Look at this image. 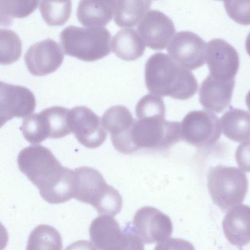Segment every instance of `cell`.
Instances as JSON below:
<instances>
[{"instance_id": "25", "label": "cell", "mask_w": 250, "mask_h": 250, "mask_svg": "<svg viewBox=\"0 0 250 250\" xmlns=\"http://www.w3.org/2000/svg\"><path fill=\"white\" fill-rule=\"evenodd\" d=\"M39 0H0V20L2 26H10L15 18H25L37 7Z\"/></svg>"}, {"instance_id": "18", "label": "cell", "mask_w": 250, "mask_h": 250, "mask_svg": "<svg viewBox=\"0 0 250 250\" xmlns=\"http://www.w3.org/2000/svg\"><path fill=\"white\" fill-rule=\"evenodd\" d=\"M115 10V0H80L77 17L84 26L103 27L111 21Z\"/></svg>"}, {"instance_id": "1", "label": "cell", "mask_w": 250, "mask_h": 250, "mask_svg": "<svg viewBox=\"0 0 250 250\" xmlns=\"http://www.w3.org/2000/svg\"><path fill=\"white\" fill-rule=\"evenodd\" d=\"M17 163L45 201L57 204L74 197V169L63 167L48 148L38 145L26 147L19 153Z\"/></svg>"}, {"instance_id": "17", "label": "cell", "mask_w": 250, "mask_h": 250, "mask_svg": "<svg viewBox=\"0 0 250 250\" xmlns=\"http://www.w3.org/2000/svg\"><path fill=\"white\" fill-rule=\"evenodd\" d=\"M224 234L231 244L242 247L250 243V207L238 205L230 209L222 222Z\"/></svg>"}, {"instance_id": "24", "label": "cell", "mask_w": 250, "mask_h": 250, "mask_svg": "<svg viewBox=\"0 0 250 250\" xmlns=\"http://www.w3.org/2000/svg\"><path fill=\"white\" fill-rule=\"evenodd\" d=\"M21 130L24 138L31 144H38L49 138L50 129L48 119L43 110L25 118Z\"/></svg>"}, {"instance_id": "26", "label": "cell", "mask_w": 250, "mask_h": 250, "mask_svg": "<svg viewBox=\"0 0 250 250\" xmlns=\"http://www.w3.org/2000/svg\"><path fill=\"white\" fill-rule=\"evenodd\" d=\"M0 42V62L1 64H9L20 58L21 54V42L15 32L10 29H1Z\"/></svg>"}, {"instance_id": "16", "label": "cell", "mask_w": 250, "mask_h": 250, "mask_svg": "<svg viewBox=\"0 0 250 250\" xmlns=\"http://www.w3.org/2000/svg\"><path fill=\"white\" fill-rule=\"evenodd\" d=\"M234 85V79H218L209 74L200 88V104L207 110L222 112L230 103Z\"/></svg>"}, {"instance_id": "30", "label": "cell", "mask_w": 250, "mask_h": 250, "mask_svg": "<svg viewBox=\"0 0 250 250\" xmlns=\"http://www.w3.org/2000/svg\"><path fill=\"white\" fill-rule=\"evenodd\" d=\"M245 46H246V51L249 54V55L250 56V32L249 33L246 40V43H245Z\"/></svg>"}, {"instance_id": "23", "label": "cell", "mask_w": 250, "mask_h": 250, "mask_svg": "<svg viewBox=\"0 0 250 250\" xmlns=\"http://www.w3.org/2000/svg\"><path fill=\"white\" fill-rule=\"evenodd\" d=\"M40 10L44 21L50 26L64 24L71 12V0H40Z\"/></svg>"}, {"instance_id": "21", "label": "cell", "mask_w": 250, "mask_h": 250, "mask_svg": "<svg viewBox=\"0 0 250 250\" xmlns=\"http://www.w3.org/2000/svg\"><path fill=\"white\" fill-rule=\"evenodd\" d=\"M152 0H116L114 22L122 27H133L151 5Z\"/></svg>"}, {"instance_id": "2", "label": "cell", "mask_w": 250, "mask_h": 250, "mask_svg": "<svg viewBox=\"0 0 250 250\" xmlns=\"http://www.w3.org/2000/svg\"><path fill=\"white\" fill-rule=\"evenodd\" d=\"M145 79L146 87L151 94L177 100L192 97L198 88V82L190 71L162 52L153 54L147 60Z\"/></svg>"}, {"instance_id": "15", "label": "cell", "mask_w": 250, "mask_h": 250, "mask_svg": "<svg viewBox=\"0 0 250 250\" xmlns=\"http://www.w3.org/2000/svg\"><path fill=\"white\" fill-rule=\"evenodd\" d=\"M63 60L62 51L53 40L47 39L31 45L27 50L24 61L30 73L44 76L55 71Z\"/></svg>"}, {"instance_id": "4", "label": "cell", "mask_w": 250, "mask_h": 250, "mask_svg": "<svg viewBox=\"0 0 250 250\" xmlns=\"http://www.w3.org/2000/svg\"><path fill=\"white\" fill-rule=\"evenodd\" d=\"M111 37L109 31L104 27L70 25L61 32L60 40L65 54L92 62L110 53Z\"/></svg>"}, {"instance_id": "20", "label": "cell", "mask_w": 250, "mask_h": 250, "mask_svg": "<svg viewBox=\"0 0 250 250\" xmlns=\"http://www.w3.org/2000/svg\"><path fill=\"white\" fill-rule=\"evenodd\" d=\"M224 135L235 142L250 139V113L244 110L231 108L221 118Z\"/></svg>"}, {"instance_id": "27", "label": "cell", "mask_w": 250, "mask_h": 250, "mask_svg": "<svg viewBox=\"0 0 250 250\" xmlns=\"http://www.w3.org/2000/svg\"><path fill=\"white\" fill-rule=\"evenodd\" d=\"M43 110L50 125L49 138H61L71 133L68 121L69 110L63 107L54 106Z\"/></svg>"}, {"instance_id": "8", "label": "cell", "mask_w": 250, "mask_h": 250, "mask_svg": "<svg viewBox=\"0 0 250 250\" xmlns=\"http://www.w3.org/2000/svg\"><path fill=\"white\" fill-rule=\"evenodd\" d=\"M181 134L182 140L196 147L213 145L221 134L219 118L208 111H191L183 119Z\"/></svg>"}, {"instance_id": "7", "label": "cell", "mask_w": 250, "mask_h": 250, "mask_svg": "<svg viewBox=\"0 0 250 250\" xmlns=\"http://www.w3.org/2000/svg\"><path fill=\"white\" fill-rule=\"evenodd\" d=\"M89 233L96 249L101 250H143L144 243L135 233H124L113 216L101 215L91 222Z\"/></svg>"}, {"instance_id": "10", "label": "cell", "mask_w": 250, "mask_h": 250, "mask_svg": "<svg viewBox=\"0 0 250 250\" xmlns=\"http://www.w3.org/2000/svg\"><path fill=\"white\" fill-rule=\"evenodd\" d=\"M167 51L180 66L193 70L206 61V43L196 34L188 31L177 33L169 42Z\"/></svg>"}, {"instance_id": "12", "label": "cell", "mask_w": 250, "mask_h": 250, "mask_svg": "<svg viewBox=\"0 0 250 250\" xmlns=\"http://www.w3.org/2000/svg\"><path fill=\"white\" fill-rule=\"evenodd\" d=\"M0 126L14 117L23 118L33 112L36 102L25 87L0 83Z\"/></svg>"}, {"instance_id": "3", "label": "cell", "mask_w": 250, "mask_h": 250, "mask_svg": "<svg viewBox=\"0 0 250 250\" xmlns=\"http://www.w3.org/2000/svg\"><path fill=\"white\" fill-rule=\"evenodd\" d=\"M74 170V197L77 200L91 205L101 215L114 216L123 206L118 190L108 185L97 169L82 167Z\"/></svg>"}, {"instance_id": "32", "label": "cell", "mask_w": 250, "mask_h": 250, "mask_svg": "<svg viewBox=\"0 0 250 250\" xmlns=\"http://www.w3.org/2000/svg\"></svg>"}, {"instance_id": "31", "label": "cell", "mask_w": 250, "mask_h": 250, "mask_svg": "<svg viewBox=\"0 0 250 250\" xmlns=\"http://www.w3.org/2000/svg\"><path fill=\"white\" fill-rule=\"evenodd\" d=\"M246 103L249 110L250 111V90H249L246 96Z\"/></svg>"}, {"instance_id": "5", "label": "cell", "mask_w": 250, "mask_h": 250, "mask_svg": "<svg viewBox=\"0 0 250 250\" xmlns=\"http://www.w3.org/2000/svg\"><path fill=\"white\" fill-rule=\"evenodd\" d=\"M130 153L140 148H167L181 140V123L168 121L165 116L136 120L127 134Z\"/></svg>"}, {"instance_id": "22", "label": "cell", "mask_w": 250, "mask_h": 250, "mask_svg": "<svg viewBox=\"0 0 250 250\" xmlns=\"http://www.w3.org/2000/svg\"><path fill=\"white\" fill-rule=\"evenodd\" d=\"M62 247V237L57 230L49 225L41 224L30 234L26 249L60 250Z\"/></svg>"}, {"instance_id": "29", "label": "cell", "mask_w": 250, "mask_h": 250, "mask_svg": "<svg viewBox=\"0 0 250 250\" xmlns=\"http://www.w3.org/2000/svg\"><path fill=\"white\" fill-rule=\"evenodd\" d=\"M235 159L242 170L250 172V140L239 145L235 152Z\"/></svg>"}, {"instance_id": "13", "label": "cell", "mask_w": 250, "mask_h": 250, "mask_svg": "<svg viewBox=\"0 0 250 250\" xmlns=\"http://www.w3.org/2000/svg\"><path fill=\"white\" fill-rule=\"evenodd\" d=\"M206 60L209 75L221 79H234L240 65L237 51L222 39H214L208 43Z\"/></svg>"}, {"instance_id": "9", "label": "cell", "mask_w": 250, "mask_h": 250, "mask_svg": "<svg viewBox=\"0 0 250 250\" xmlns=\"http://www.w3.org/2000/svg\"><path fill=\"white\" fill-rule=\"evenodd\" d=\"M134 232L145 244L163 243L171 236L173 226L170 218L155 208L139 209L133 218Z\"/></svg>"}, {"instance_id": "28", "label": "cell", "mask_w": 250, "mask_h": 250, "mask_svg": "<svg viewBox=\"0 0 250 250\" xmlns=\"http://www.w3.org/2000/svg\"><path fill=\"white\" fill-rule=\"evenodd\" d=\"M224 7L233 21L243 25H250V0H225Z\"/></svg>"}, {"instance_id": "11", "label": "cell", "mask_w": 250, "mask_h": 250, "mask_svg": "<svg viewBox=\"0 0 250 250\" xmlns=\"http://www.w3.org/2000/svg\"><path fill=\"white\" fill-rule=\"evenodd\" d=\"M69 127L80 144L89 148L102 145L107 136L102 120L91 109L78 106L69 110Z\"/></svg>"}, {"instance_id": "19", "label": "cell", "mask_w": 250, "mask_h": 250, "mask_svg": "<svg viewBox=\"0 0 250 250\" xmlns=\"http://www.w3.org/2000/svg\"><path fill=\"white\" fill-rule=\"evenodd\" d=\"M112 51L117 57L126 61H133L144 53L145 44L137 31L132 28L119 30L111 41Z\"/></svg>"}, {"instance_id": "14", "label": "cell", "mask_w": 250, "mask_h": 250, "mask_svg": "<svg viewBox=\"0 0 250 250\" xmlns=\"http://www.w3.org/2000/svg\"><path fill=\"white\" fill-rule=\"evenodd\" d=\"M138 33L149 48L163 50L168 45L175 32L173 21L163 12L151 10L139 22Z\"/></svg>"}, {"instance_id": "6", "label": "cell", "mask_w": 250, "mask_h": 250, "mask_svg": "<svg viewBox=\"0 0 250 250\" xmlns=\"http://www.w3.org/2000/svg\"><path fill=\"white\" fill-rule=\"evenodd\" d=\"M208 188L213 202L226 211L243 202L248 188V179L237 167L217 165L208 171Z\"/></svg>"}]
</instances>
